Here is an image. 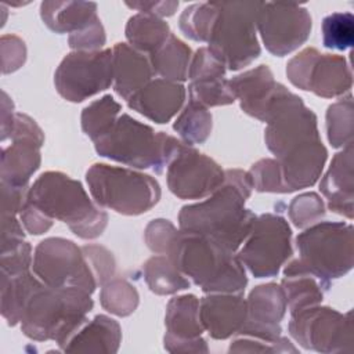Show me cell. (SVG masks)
I'll use <instances>...</instances> for the list:
<instances>
[{
  "label": "cell",
  "mask_w": 354,
  "mask_h": 354,
  "mask_svg": "<svg viewBox=\"0 0 354 354\" xmlns=\"http://www.w3.org/2000/svg\"><path fill=\"white\" fill-rule=\"evenodd\" d=\"M311 26L307 8L292 3H263L256 19L267 51L275 57L288 55L303 46L310 37Z\"/></svg>",
  "instance_id": "cell-14"
},
{
  "label": "cell",
  "mask_w": 354,
  "mask_h": 354,
  "mask_svg": "<svg viewBox=\"0 0 354 354\" xmlns=\"http://www.w3.org/2000/svg\"><path fill=\"white\" fill-rule=\"evenodd\" d=\"M28 187H15L1 183V216H19L26 202Z\"/></svg>",
  "instance_id": "cell-50"
},
{
  "label": "cell",
  "mask_w": 354,
  "mask_h": 354,
  "mask_svg": "<svg viewBox=\"0 0 354 354\" xmlns=\"http://www.w3.org/2000/svg\"><path fill=\"white\" fill-rule=\"evenodd\" d=\"M299 260L317 275L332 281L354 264L353 225L344 221H318L296 238Z\"/></svg>",
  "instance_id": "cell-8"
},
{
  "label": "cell",
  "mask_w": 354,
  "mask_h": 354,
  "mask_svg": "<svg viewBox=\"0 0 354 354\" xmlns=\"http://www.w3.org/2000/svg\"><path fill=\"white\" fill-rule=\"evenodd\" d=\"M317 140H321L317 115L296 94L274 113L264 129L266 145L275 158Z\"/></svg>",
  "instance_id": "cell-17"
},
{
  "label": "cell",
  "mask_w": 354,
  "mask_h": 354,
  "mask_svg": "<svg viewBox=\"0 0 354 354\" xmlns=\"http://www.w3.org/2000/svg\"><path fill=\"white\" fill-rule=\"evenodd\" d=\"M326 134L333 148H344L353 144L354 108L353 95L350 93L328 106Z\"/></svg>",
  "instance_id": "cell-35"
},
{
  "label": "cell",
  "mask_w": 354,
  "mask_h": 354,
  "mask_svg": "<svg viewBox=\"0 0 354 354\" xmlns=\"http://www.w3.org/2000/svg\"><path fill=\"white\" fill-rule=\"evenodd\" d=\"M326 159L328 151L321 140L306 142L277 158L285 194L313 187L321 177Z\"/></svg>",
  "instance_id": "cell-21"
},
{
  "label": "cell",
  "mask_w": 354,
  "mask_h": 354,
  "mask_svg": "<svg viewBox=\"0 0 354 354\" xmlns=\"http://www.w3.org/2000/svg\"><path fill=\"white\" fill-rule=\"evenodd\" d=\"M166 333L177 339H196L205 328L199 317V299L195 295H181L169 300L165 315Z\"/></svg>",
  "instance_id": "cell-27"
},
{
  "label": "cell",
  "mask_w": 354,
  "mask_h": 354,
  "mask_svg": "<svg viewBox=\"0 0 354 354\" xmlns=\"http://www.w3.org/2000/svg\"><path fill=\"white\" fill-rule=\"evenodd\" d=\"M1 141H6L10 138L14 120H15V112L12 101H10L6 91H3V106H1Z\"/></svg>",
  "instance_id": "cell-53"
},
{
  "label": "cell",
  "mask_w": 354,
  "mask_h": 354,
  "mask_svg": "<svg viewBox=\"0 0 354 354\" xmlns=\"http://www.w3.org/2000/svg\"><path fill=\"white\" fill-rule=\"evenodd\" d=\"M41 281L30 271L17 275H0L1 315L8 325L21 321L25 304Z\"/></svg>",
  "instance_id": "cell-30"
},
{
  "label": "cell",
  "mask_w": 354,
  "mask_h": 354,
  "mask_svg": "<svg viewBox=\"0 0 354 354\" xmlns=\"http://www.w3.org/2000/svg\"><path fill=\"white\" fill-rule=\"evenodd\" d=\"M261 4L260 1H217L218 12L207 48L228 71L248 66L260 55L256 19Z\"/></svg>",
  "instance_id": "cell-7"
},
{
  "label": "cell",
  "mask_w": 354,
  "mask_h": 354,
  "mask_svg": "<svg viewBox=\"0 0 354 354\" xmlns=\"http://www.w3.org/2000/svg\"><path fill=\"white\" fill-rule=\"evenodd\" d=\"M19 220L24 225V228L32 234V235H40L47 232L53 225V218L48 217L46 213H43L39 207H36L33 203L28 201L22 206L19 212Z\"/></svg>",
  "instance_id": "cell-49"
},
{
  "label": "cell",
  "mask_w": 354,
  "mask_h": 354,
  "mask_svg": "<svg viewBox=\"0 0 354 354\" xmlns=\"http://www.w3.org/2000/svg\"><path fill=\"white\" fill-rule=\"evenodd\" d=\"M11 144L1 151V183L15 187H28L30 177L40 167V148L44 133L39 124L25 113H15L10 134Z\"/></svg>",
  "instance_id": "cell-16"
},
{
  "label": "cell",
  "mask_w": 354,
  "mask_h": 354,
  "mask_svg": "<svg viewBox=\"0 0 354 354\" xmlns=\"http://www.w3.org/2000/svg\"><path fill=\"white\" fill-rule=\"evenodd\" d=\"M58 94L71 102H82L113 84V54L111 48L72 51L54 73Z\"/></svg>",
  "instance_id": "cell-12"
},
{
  "label": "cell",
  "mask_w": 354,
  "mask_h": 354,
  "mask_svg": "<svg viewBox=\"0 0 354 354\" xmlns=\"http://www.w3.org/2000/svg\"><path fill=\"white\" fill-rule=\"evenodd\" d=\"M183 144L181 140L163 131L155 133L151 126L122 113L111 130L94 141V148L100 156L162 174Z\"/></svg>",
  "instance_id": "cell-5"
},
{
  "label": "cell",
  "mask_w": 354,
  "mask_h": 354,
  "mask_svg": "<svg viewBox=\"0 0 354 354\" xmlns=\"http://www.w3.org/2000/svg\"><path fill=\"white\" fill-rule=\"evenodd\" d=\"M253 189L257 192L285 194L281 167L277 159L264 158L252 165L248 171Z\"/></svg>",
  "instance_id": "cell-43"
},
{
  "label": "cell",
  "mask_w": 354,
  "mask_h": 354,
  "mask_svg": "<svg viewBox=\"0 0 354 354\" xmlns=\"http://www.w3.org/2000/svg\"><path fill=\"white\" fill-rule=\"evenodd\" d=\"M148 59L153 75L181 83L188 79L192 51L183 40L171 33L162 47L148 55Z\"/></svg>",
  "instance_id": "cell-28"
},
{
  "label": "cell",
  "mask_w": 354,
  "mask_h": 354,
  "mask_svg": "<svg viewBox=\"0 0 354 354\" xmlns=\"http://www.w3.org/2000/svg\"><path fill=\"white\" fill-rule=\"evenodd\" d=\"M82 249L95 277L97 285L102 286L105 282L115 277L116 261L111 250L101 245H84Z\"/></svg>",
  "instance_id": "cell-44"
},
{
  "label": "cell",
  "mask_w": 354,
  "mask_h": 354,
  "mask_svg": "<svg viewBox=\"0 0 354 354\" xmlns=\"http://www.w3.org/2000/svg\"><path fill=\"white\" fill-rule=\"evenodd\" d=\"M217 12V1L191 4L180 15V30L184 33L185 37L194 41L207 43Z\"/></svg>",
  "instance_id": "cell-36"
},
{
  "label": "cell",
  "mask_w": 354,
  "mask_h": 354,
  "mask_svg": "<svg viewBox=\"0 0 354 354\" xmlns=\"http://www.w3.org/2000/svg\"><path fill=\"white\" fill-rule=\"evenodd\" d=\"M212 120V113L207 108L188 101L177 116L173 129L183 142L194 147L195 144H202L209 138L213 127Z\"/></svg>",
  "instance_id": "cell-34"
},
{
  "label": "cell",
  "mask_w": 354,
  "mask_h": 354,
  "mask_svg": "<svg viewBox=\"0 0 354 354\" xmlns=\"http://www.w3.org/2000/svg\"><path fill=\"white\" fill-rule=\"evenodd\" d=\"M246 304L248 319L267 325H278L288 308L282 286L274 282L256 286L249 293Z\"/></svg>",
  "instance_id": "cell-31"
},
{
  "label": "cell",
  "mask_w": 354,
  "mask_h": 354,
  "mask_svg": "<svg viewBox=\"0 0 354 354\" xmlns=\"http://www.w3.org/2000/svg\"><path fill=\"white\" fill-rule=\"evenodd\" d=\"M224 180L225 170L217 162L185 142L167 165V187L180 199L207 198Z\"/></svg>",
  "instance_id": "cell-15"
},
{
  "label": "cell",
  "mask_w": 354,
  "mask_h": 354,
  "mask_svg": "<svg viewBox=\"0 0 354 354\" xmlns=\"http://www.w3.org/2000/svg\"><path fill=\"white\" fill-rule=\"evenodd\" d=\"M144 281L149 290L166 296L189 288V279L174 266L166 254H155L142 266Z\"/></svg>",
  "instance_id": "cell-32"
},
{
  "label": "cell",
  "mask_w": 354,
  "mask_h": 354,
  "mask_svg": "<svg viewBox=\"0 0 354 354\" xmlns=\"http://www.w3.org/2000/svg\"><path fill=\"white\" fill-rule=\"evenodd\" d=\"M232 337L228 348L230 353H297L293 343L283 336L279 339H267L236 333Z\"/></svg>",
  "instance_id": "cell-42"
},
{
  "label": "cell",
  "mask_w": 354,
  "mask_h": 354,
  "mask_svg": "<svg viewBox=\"0 0 354 354\" xmlns=\"http://www.w3.org/2000/svg\"><path fill=\"white\" fill-rule=\"evenodd\" d=\"M286 75L297 88L311 91L322 98L344 95L353 86L347 59L336 54H321L314 47H307L290 58Z\"/></svg>",
  "instance_id": "cell-13"
},
{
  "label": "cell",
  "mask_w": 354,
  "mask_h": 354,
  "mask_svg": "<svg viewBox=\"0 0 354 354\" xmlns=\"http://www.w3.org/2000/svg\"><path fill=\"white\" fill-rule=\"evenodd\" d=\"M225 72V65L216 55H213L207 47H201L195 51V54H192L188 79L189 82H194L207 77H224Z\"/></svg>",
  "instance_id": "cell-45"
},
{
  "label": "cell",
  "mask_w": 354,
  "mask_h": 354,
  "mask_svg": "<svg viewBox=\"0 0 354 354\" xmlns=\"http://www.w3.org/2000/svg\"><path fill=\"white\" fill-rule=\"evenodd\" d=\"M28 201L83 239L98 238L108 224L106 212L90 199L82 183L62 171L40 174L28 189Z\"/></svg>",
  "instance_id": "cell-4"
},
{
  "label": "cell",
  "mask_w": 354,
  "mask_h": 354,
  "mask_svg": "<svg viewBox=\"0 0 354 354\" xmlns=\"http://www.w3.org/2000/svg\"><path fill=\"white\" fill-rule=\"evenodd\" d=\"M120 104L111 94L93 101L83 109L80 116L83 133L93 140V142L97 141L111 130L120 116Z\"/></svg>",
  "instance_id": "cell-33"
},
{
  "label": "cell",
  "mask_w": 354,
  "mask_h": 354,
  "mask_svg": "<svg viewBox=\"0 0 354 354\" xmlns=\"http://www.w3.org/2000/svg\"><path fill=\"white\" fill-rule=\"evenodd\" d=\"M199 317L210 337L234 336L248 318V304L241 293H209L199 300Z\"/></svg>",
  "instance_id": "cell-19"
},
{
  "label": "cell",
  "mask_w": 354,
  "mask_h": 354,
  "mask_svg": "<svg viewBox=\"0 0 354 354\" xmlns=\"http://www.w3.org/2000/svg\"><path fill=\"white\" fill-rule=\"evenodd\" d=\"M113 54V90L129 101L155 76L148 57L127 43H116Z\"/></svg>",
  "instance_id": "cell-23"
},
{
  "label": "cell",
  "mask_w": 354,
  "mask_h": 354,
  "mask_svg": "<svg viewBox=\"0 0 354 354\" xmlns=\"http://www.w3.org/2000/svg\"><path fill=\"white\" fill-rule=\"evenodd\" d=\"M33 263L32 246L22 239H11L1 243L0 275H17L29 271Z\"/></svg>",
  "instance_id": "cell-41"
},
{
  "label": "cell",
  "mask_w": 354,
  "mask_h": 354,
  "mask_svg": "<svg viewBox=\"0 0 354 354\" xmlns=\"http://www.w3.org/2000/svg\"><path fill=\"white\" fill-rule=\"evenodd\" d=\"M86 183L98 206L124 216L147 213L160 199L159 183L129 167L94 163L86 171Z\"/></svg>",
  "instance_id": "cell-6"
},
{
  "label": "cell",
  "mask_w": 354,
  "mask_h": 354,
  "mask_svg": "<svg viewBox=\"0 0 354 354\" xmlns=\"http://www.w3.org/2000/svg\"><path fill=\"white\" fill-rule=\"evenodd\" d=\"M288 214L295 227L307 228L325 216V203L318 194L304 192L292 199Z\"/></svg>",
  "instance_id": "cell-40"
},
{
  "label": "cell",
  "mask_w": 354,
  "mask_h": 354,
  "mask_svg": "<svg viewBox=\"0 0 354 354\" xmlns=\"http://www.w3.org/2000/svg\"><path fill=\"white\" fill-rule=\"evenodd\" d=\"M281 286L289 311L293 313L319 304L324 299V293L330 288V281L317 275L299 259H295L285 266Z\"/></svg>",
  "instance_id": "cell-24"
},
{
  "label": "cell",
  "mask_w": 354,
  "mask_h": 354,
  "mask_svg": "<svg viewBox=\"0 0 354 354\" xmlns=\"http://www.w3.org/2000/svg\"><path fill=\"white\" fill-rule=\"evenodd\" d=\"M177 228L165 218H156L149 221L144 231V239L147 246L156 254H167L169 248L177 234Z\"/></svg>",
  "instance_id": "cell-46"
},
{
  "label": "cell",
  "mask_w": 354,
  "mask_h": 354,
  "mask_svg": "<svg viewBox=\"0 0 354 354\" xmlns=\"http://www.w3.org/2000/svg\"><path fill=\"white\" fill-rule=\"evenodd\" d=\"M26 59V46L22 39L15 35L1 36V69L10 73L19 69Z\"/></svg>",
  "instance_id": "cell-48"
},
{
  "label": "cell",
  "mask_w": 354,
  "mask_h": 354,
  "mask_svg": "<svg viewBox=\"0 0 354 354\" xmlns=\"http://www.w3.org/2000/svg\"><path fill=\"white\" fill-rule=\"evenodd\" d=\"M40 17L44 25L55 33H75L97 17V4L93 1H43L40 4Z\"/></svg>",
  "instance_id": "cell-26"
},
{
  "label": "cell",
  "mask_w": 354,
  "mask_h": 354,
  "mask_svg": "<svg viewBox=\"0 0 354 354\" xmlns=\"http://www.w3.org/2000/svg\"><path fill=\"white\" fill-rule=\"evenodd\" d=\"M236 254L254 278L277 277L293 254L289 223L274 213L257 216Z\"/></svg>",
  "instance_id": "cell-9"
},
{
  "label": "cell",
  "mask_w": 354,
  "mask_h": 354,
  "mask_svg": "<svg viewBox=\"0 0 354 354\" xmlns=\"http://www.w3.org/2000/svg\"><path fill=\"white\" fill-rule=\"evenodd\" d=\"M32 268L48 286L80 288L88 293L98 286L82 246L65 238L43 239L35 249Z\"/></svg>",
  "instance_id": "cell-11"
},
{
  "label": "cell",
  "mask_w": 354,
  "mask_h": 354,
  "mask_svg": "<svg viewBox=\"0 0 354 354\" xmlns=\"http://www.w3.org/2000/svg\"><path fill=\"white\" fill-rule=\"evenodd\" d=\"M189 101L196 102L205 108L230 105L235 102V95L231 91L228 79L207 77L189 82L188 84Z\"/></svg>",
  "instance_id": "cell-38"
},
{
  "label": "cell",
  "mask_w": 354,
  "mask_h": 354,
  "mask_svg": "<svg viewBox=\"0 0 354 354\" xmlns=\"http://www.w3.org/2000/svg\"><path fill=\"white\" fill-rule=\"evenodd\" d=\"M290 337L303 348L322 353H353L351 311L342 314L326 306H310L290 313Z\"/></svg>",
  "instance_id": "cell-10"
},
{
  "label": "cell",
  "mask_w": 354,
  "mask_h": 354,
  "mask_svg": "<svg viewBox=\"0 0 354 354\" xmlns=\"http://www.w3.org/2000/svg\"><path fill=\"white\" fill-rule=\"evenodd\" d=\"M185 95L187 91L183 83L156 77L134 94L127 105L147 119L163 124L180 112Z\"/></svg>",
  "instance_id": "cell-20"
},
{
  "label": "cell",
  "mask_w": 354,
  "mask_h": 354,
  "mask_svg": "<svg viewBox=\"0 0 354 354\" xmlns=\"http://www.w3.org/2000/svg\"><path fill=\"white\" fill-rule=\"evenodd\" d=\"M105 41H106V36L100 18H97L84 29L71 33L68 37V44L73 51L102 50Z\"/></svg>",
  "instance_id": "cell-47"
},
{
  "label": "cell",
  "mask_w": 354,
  "mask_h": 354,
  "mask_svg": "<svg viewBox=\"0 0 354 354\" xmlns=\"http://www.w3.org/2000/svg\"><path fill=\"white\" fill-rule=\"evenodd\" d=\"M93 306L91 293L80 288H54L40 282L25 304L21 329L32 340H54L62 347L88 319Z\"/></svg>",
  "instance_id": "cell-3"
},
{
  "label": "cell",
  "mask_w": 354,
  "mask_h": 354,
  "mask_svg": "<svg viewBox=\"0 0 354 354\" xmlns=\"http://www.w3.org/2000/svg\"><path fill=\"white\" fill-rule=\"evenodd\" d=\"M319 189L328 201V207L348 220L354 212V149L353 144L337 152L326 173L324 174Z\"/></svg>",
  "instance_id": "cell-22"
},
{
  "label": "cell",
  "mask_w": 354,
  "mask_h": 354,
  "mask_svg": "<svg viewBox=\"0 0 354 354\" xmlns=\"http://www.w3.org/2000/svg\"><path fill=\"white\" fill-rule=\"evenodd\" d=\"M235 100L245 113L267 123L292 97L283 84L275 82L267 65H259L228 80Z\"/></svg>",
  "instance_id": "cell-18"
},
{
  "label": "cell",
  "mask_w": 354,
  "mask_h": 354,
  "mask_svg": "<svg viewBox=\"0 0 354 354\" xmlns=\"http://www.w3.org/2000/svg\"><path fill=\"white\" fill-rule=\"evenodd\" d=\"M322 44L330 50L344 51L354 43V15L332 12L322 19Z\"/></svg>",
  "instance_id": "cell-39"
},
{
  "label": "cell",
  "mask_w": 354,
  "mask_h": 354,
  "mask_svg": "<svg viewBox=\"0 0 354 354\" xmlns=\"http://www.w3.org/2000/svg\"><path fill=\"white\" fill-rule=\"evenodd\" d=\"M127 7L138 10L140 12H147L151 15H155L158 18L162 17H170L176 12L178 8V1L171 0H163V1H126Z\"/></svg>",
  "instance_id": "cell-52"
},
{
  "label": "cell",
  "mask_w": 354,
  "mask_h": 354,
  "mask_svg": "<svg viewBox=\"0 0 354 354\" xmlns=\"http://www.w3.org/2000/svg\"><path fill=\"white\" fill-rule=\"evenodd\" d=\"M138 292L134 285L122 278H112L102 285L100 293L101 306L111 314L127 317L138 306Z\"/></svg>",
  "instance_id": "cell-37"
},
{
  "label": "cell",
  "mask_w": 354,
  "mask_h": 354,
  "mask_svg": "<svg viewBox=\"0 0 354 354\" xmlns=\"http://www.w3.org/2000/svg\"><path fill=\"white\" fill-rule=\"evenodd\" d=\"M120 342V325L111 317L98 314L93 319L84 321L59 348L62 351L113 354L119 350Z\"/></svg>",
  "instance_id": "cell-25"
},
{
  "label": "cell",
  "mask_w": 354,
  "mask_h": 354,
  "mask_svg": "<svg viewBox=\"0 0 354 354\" xmlns=\"http://www.w3.org/2000/svg\"><path fill=\"white\" fill-rule=\"evenodd\" d=\"M252 189L248 171L227 169L225 180L220 188L205 201L181 207L178 213L180 230L207 236L224 248L238 252L257 217L245 207Z\"/></svg>",
  "instance_id": "cell-1"
},
{
  "label": "cell",
  "mask_w": 354,
  "mask_h": 354,
  "mask_svg": "<svg viewBox=\"0 0 354 354\" xmlns=\"http://www.w3.org/2000/svg\"><path fill=\"white\" fill-rule=\"evenodd\" d=\"M165 350L169 353H207L206 340L199 336L196 339H177L167 333L163 337Z\"/></svg>",
  "instance_id": "cell-51"
},
{
  "label": "cell",
  "mask_w": 354,
  "mask_h": 354,
  "mask_svg": "<svg viewBox=\"0 0 354 354\" xmlns=\"http://www.w3.org/2000/svg\"><path fill=\"white\" fill-rule=\"evenodd\" d=\"M124 35L133 48L149 55L166 43L171 32L169 24L162 18L138 12L129 18Z\"/></svg>",
  "instance_id": "cell-29"
},
{
  "label": "cell",
  "mask_w": 354,
  "mask_h": 354,
  "mask_svg": "<svg viewBox=\"0 0 354 354\" xmlns=\"http://www.w3.org/2000/svg\"><path fill=\"white\" fill-rule=\"evenodd\" d=\"M166 256L205 293H242L248 285L236 252L207 236L178 230Z\"/></svg>",
  "instance_id": "cell-2"
}]
</instances>
